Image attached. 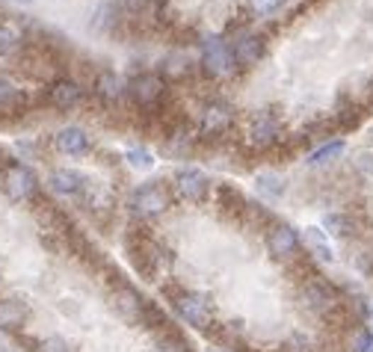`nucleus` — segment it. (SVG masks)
I'll use <instances>...</instances> for the list:
<instances>
[{
    "instance_id": "obj_1",
    "label": "nucleus",
    "mask_w": 373,
    "mask_h": 352,
    "mask_svg": "<svg viewBox=\"0 0 373 352\" xmlns=\"http://www.w3.org/2000/svg\"><path fill=\"white\" fill-rule=\"evenodd\" d=\"M128 98H130L133 104L140 107V113H143V110L160 107L163 101L172 98V92H169V83H166L160 74L143 72V74H133V77L128 80Z\"/></svg>"
},
{
    "instance_id": "obj_2",
    "label": "nucleus",
    "mask_w": 373,
    "mask_h": 352,
    "mask_svg": "<svg viewBox=\"0 0 373 352\" xmlns=\"http://www.w3.org/2000/svg\"><path fill=\"white\" fill-rule=\"evenodd\" d=\"M199 69H201V74L211 77V80L231 74V72L237 69V65H234V54H231V42H226L223 36H208V39H201Z\"/></svg>"
},
{
    "instance_id": "obj_3",
    "label": "nucleus",
    "mask_w": 373,
    "mask_h": 352,
    "mask_svg": "<svg viewBox=\"0 0 373 352\" xmlns=\"http://www.w3.org/2000/svg\"><path fill=\"white\" fill-rule=\"evenodd\" d=\"M234 125V110L228 101L223 98H211L205 110H201V122H199V137L201 140H223L228 137V130Z\"/></svg>"
},
{
    "instance_id": "obj_4",
    "label": "nucleus",
    "mask_w": 373,
    "mask_h": 352,
    "mask_svg": "<svg viewBox=\"0 0 373 352\" xmlns=\"http://www.w3.org/2000/svg\"><path fill=\"white\" fill-rule=\"evenodd\" d=\"M175 311L184 323H190L193 329L208 331L213 326V305L205 293H178L175 296Z\"/></svg>"
},
{
    "instance_id": "obj_5",
    "label": "nucleus",
    "mask_w": 373,
    "mask_h": 352,
    "mask_svg": "<svg viewBox=\"0 0 373 352\" xmlns=\"http://www.w3.org/2000/svg\"><path fill=\"white\" fill-rule=\"evenodd\" d=\"M130 208H133V213H140V216H160V213H166L169 210V190H166V183L163 181L143 183V187L133 193Z\"/></svg>"
},
{
    "instance_id": "obj_6",
    "label": "nucleus",
    "mask_w": 373,
    "mask_h": 352,
    "mask_svg": "<svg viewBox=\"0 0 373 352\" xmlns=\"http://www.w3.org/2000/svg\"><path fill=\"white\" fill-rule=\"evenodd\" d=\"M231 54H234V65L237 69H255L258 59L267 54V36L264 33H240V36H234L231 42Z\"/></svg>"
},
{
    "instance_id": "obj_7",
    "label": "nucleus",
    "mask_w": 373,
    "mask_h": 352,
    "mask_svg": "<svg viewBox=\"0 0 373 352\" xmlns=\"http://www.w3.org/2000/svg\"><path fill=\"white\" fill-rule=\"evenodd\" d=\"M128 251H130V258H133V266H137V273H143L145 278H155L157 270H160V263H163V251L155 240H148V237H130L128 240Z\"/></svg>"
},
{
    "instance_id": "obj_8",
    "label": "nucleus",
    "mask_w": 373,
    "mask_h": 352,
    "mask_svg": "<svg viewBox=\"0 0 373 352\" xmlns=\"http://www.w3.org/2000/svg\"><path fill=\"white\" fill-rule=\"evenodd\" d=\"M175 190L184 201H190V205H201V201L208 198L211 193V181L208 175L196 169V166H184V169L175 172Z\"/></svg>"
},
{
    "instance_id": "obj_9",
    "label": "nucleus",
    "mask_w": 373,
    "mask_h": 352,
    "mask_svg": "<svg viewBox=\"0 0 373 352\" xmlns=\"http://www.w3.org/2000/svg\"><path fill=\"white\" fill-rule=\"evenodd\" d=\"M4 190H6L9 198H15V201H27V198L36 195L39 178H36V172H33L30 166L12 163V166H6V172H4Z\"/></svg>"
},
{
    "instance_id": "obj_10",
    "label": "nucleus",
    "mask_w": 373,
    "mask_h": 352,
    "mask_svg": "<svg viewBox=\"0 0 373 352\" xmlns=\"http://www.w3.org/2000/svg\"><path fill=\"white\" fill-rule=\"evenodd\" d=\"M110 308L122 317L125 323H143V311H145V299L130 288V284H116L110 293Z\"/></svg>"
},
{
    "instance_id": "obj_11",
    "label": "nucleus",
    "mask_w": 373,
    "mask_h": 352,
    "mask_svg": "<svg viewBox=\"0 0 373 352\" xmlns=\"http://www.w3.org/2000/svg\"><path fill=\"white\" fill-rule=\"evenodd\" d=\"M92 92L95 98L101 101V104H107V107H116L118 101H122L128 95V83L118 77L113 69H101L92 80Z\"/></svg>"
},
{
    "instance_id": "obj_12",
    "label": "nucleus",
    "mask_w": 373,
    "mask_h": 352,
    "mask_svg": "<svg viewBox=\"0 0 373 352\" xmlns=\"http://www.w3.org/2000/svg\"><path fill=\"white\" fill-rule=\"evenodd\" d=\"M267 251L279 261H291L296 251H299V234L291 225H273L267 234Z\"/></svg>"
},
{
    "instance_id": "obj_13",
    "label": "nucleus",
    "mask_w": 373,
    "mask_h": 352,
    "mask_svg": "<svg viewBox=\"0 0 373 352\" xmlns=\"http://www.w3.org/2000/svg\"><path fill=\"white\" fill-rule=\"evenodd\" d=\"M48 101H50V107L69 113V110H74L83 101V86H80L77 80H72V77H57L48 86Z\"/></svg>"
},
{
    "instance_id": "obj_14",
    "label": "nucleus",
    "mask_w": 373,
    "mask_h": 352,
    "mask_svg": "<svg viewBox=\"0 0 373 352\" xmlns=\"http://www.w3.org/2000/svg\"><path fill=\"white\" fill-rule=\"evenodd\" d=\"M299 299H302V305L308 308V311H317V314H332L335 308H338V299H335V290L329 288V284H323V281H308L302 288V293H299Z\"/></svg>"
},
{
    "instance_id": "obj_15",
    "label": "nucleus",
    "mask_w": 373,
    "mask_h": 352,
    "mask_svg": "<svg viewBox=\"0 0 373 352\" xmlns=\"http://www.w3.org/2000/svg\"><path fill=\"white\" fill-rule=\"evenodd\" d=\"M279 140H282L279 119H276V115H269V113H258L255 119H252V125H249V142L264 151V148H273Z\"/></svg>"
},
{
    "instance_id": "obj_16",
    "label": "nucleus",
    "mask_w": 373,
    "mask_h": 352,
    "mask_svg": "<svg viewBox=\"0 0 373 352\" xmlns=\"http://www.w3.org/2000/svg\"><path fill=\"white\" fill-rule=\"evenodd\" d=\"M54 145H57V151H62V154H69V157H83L92 151V142L83 127H62L54 137Z\"/></svg>"
},
{
    "instance_id": "obj_17",
    "label": "nucleus",
    "mask_w": 373,
    "mask_h": 352,
    "mask_svg": "<svg viewBox=\"0 0 373 352\" xmlns=\"http://www.w3.org/2000/svg\"><path fill=\"white\" fill-rule=\"evenodd\" d=\"M48 183H50V190L60 193V195H80L89 187L87 175H80L77 169H54L48 178Z\"/></svg>"
},
{
    "instance_id": "obj_18",
    "label": "nucleus",
    "mask_w": 373,
    "mask_h": 352,
    "mask_svg": "<svg viewBox=\"0 0 373 352\" xmlns=\"http://www.w3.org/2000/svg\"><path fill=\"white\" fill-rule=\"evenodd\" d=\"M122 6H116V4H101L98 6V12H95V18H92V30L95 33H116L118 27L125 24V18H122Z\"/></svg>"
},
{
    "instance_id": "obj_19",
    "label": "nucleus",
    "mask_w": 373,
    "mask_h": 352,
    "mask_svg": "<svg viewBox=\"0 0 373 352\" xmlns=\"http://www.w3.org/2000/svg\"><path fill=\"white\" fill-rule=\"evenodd\" d=\"M193 72V59H190V54L186 50H172L166 59H163V72H160V77L163 80H181V77H186Z\"/></svg>"
},
{
    "instance_id": "obj_20",
    "label": "nucleus",
    "mask_w": 373,
    "mask_h": 352,
    "mask_svg": "<svg viewBox=\"0 0 373 352\" xmlns=\"http://www.w3.org/2000/svg\"><path fill=\"white\" fill-rule=\"evenodd\" d=\"M302 243H305V249H308L317 261H326V263L335 261V251H332V246H329V240H326V234L320 231V228H305Z\"/></svg>"
},
{
    "instance_id": "obj_21",
    "label": "nucleus",
    "mask_w": 373,
    "mask_h": 352,
    "mask_svg": "<svg viewBox=\"0 0 373 352\" xmlns=\"http://www.w3.org/2000/svg\"><path fill=\"white\" fill-rule=\"evenodd\" d=\"M27 320V308L15 299H0V329H21Z\"/></svg>"
},
{
    "instance_id": "obj_22",
    "label": "nucleus",
    "mask_w": 373,
    "mask_h": 352,
    "mask_svg": "<svg viewBox=\"0 0 373 352\" xmlns=\"http://www.w3.org/2000/svg\"><path fill=\"white\" fill-rule=\"evenodd\" d=\"M255 190H258V195L267 198V201H279V198L284 195V181H282V175H276V172H261V175L255 178Z\"/></svg>"
},
{
    "instance_id": "obj_23",
    "label": "nucleus",
    "mask_w": 373,
    "mask_h": 352,
    "mask_svg": "<svg viewBox=\"0 0 373 352\" xmlns=\"http://www.w3.org/2000/svg\"><path fill=\"white\" fill-rule=\"evenodd\" d=\"M18 107H24V92L12 80L0 77V113H12Z\"/></svg>"
},
{
    "instance_id": "obj_24",
    "label": "nucleus",
    "mask_w": 373,
    "mask_h": 352,
    "mask_svg": "<svg viewBox=\"0 0 373 352\" xmlns=\"http://www.w3.org/2000/svg\"><path fill=\"white\" fill-rule=\"evenodd\" d=\"M24 45V36L9 24H0V57H12Z\"/></svg>"
},
{
    "instance_id": "obj_25",
    "label": "nucleus",
    "mask_w": 373,
    "mask_h": 352,
    "mask_svg": "<svg viewBox=\"0 0 373 352\" xmlns=\"http://www.w3.org/2000/svg\"><path fill=\"white\" fill-rule=\"evenodd\" d=\"M341 154H344V140H335V142H326L323 148H317L314 154L308 157V163H311V166H323V163L338 160Z\"/></svg>"
},
{
    "instance_id": "obj_26",
    "label": "nucleus",
    "mask_w": 373,
    "mask_h": 352,
    "mask_svg": "<svg viewBox=\"0 0 373 352\" xmlns=\"http://www.w3.org/2000/svg\"><path fill=\"white\" fill-rule=\"evenodd\" d=\"M122 12L128 15V21H140L155 12V0H122Z\"/></svg>"
},
{
    "instance_id": "obj_27",
    "label": "nucleus",
    "mask_w": 373,
    "mask_h": 352,
    "mask_svg": "<svg viewBox=\"0 0 373 352\" xmlns=\"http://www.w3.org/2000/svg\"><path fill=\"white\" fill-rule=\"evenodd\" d=\"M323 228L338 234V237H350V234H352V222H350V216H344V213H326L323 216Z\"/></svg>"
},
{
    "instance_id": "obj_28",
    "label": "nucleus",
    "mask_w": 373,
    "mask_h": 352,
    "mask_svg": "<svg viewBox=\"0 0 373 352\" xmlns=\"http://www.w3.org/2000/svg\"><path fill=\"white\" fill-rule=\"evenodd\" d=\"M157 349H160V352H190V344H186L178 331L163 329L160 341H157Z\"/></svg>"
},
{
    "instance_id": "obj_29",
    "label": "nucleus",
    "mask_w": 373,
    "mask_h": 352,
    "mask_svg": "<svg viewBox=\"0 0 373 352\" xmlns=\"http://www.w3.org/2000/svg\"><path fill=\"white\" fill-rule=\"evenodd\" d=\"M125 157L133 169H140V172H148L151 166H155V157H151V151H145V148H130V151H125Z\"/></svg>"
},
{
    "instance_id": "obj_30",
    "label": "nucleus",
    "mask_w": 373,
    "mask_h": 352,
    "mask_svg": "<svg viewBox=\"0 0 373 352\" xmlns=\"http://www.w3.org/2000/svg\"><path fill=\"white\" fill-rule=\"evenodd\" d=\"M219 205H223V208H234L237 213H243V210H246L243 195L237 193V190H231L228 183H223V187H219Z\"/></svg>"
},
{
    "instance_id": "obj_31",
    "label": "nucleus",
    "mask_w": 373,
    "mask_h": 352,
    "mask_svg": "<svg viewBox=\"0 0 373 352\" xmlns=\"http://www.w3.org/2000/svg\"><path fill=\"white\" fill-rule=\"evenodd\" d=\"M284 6V0H249V12L255 18H264V15H276Z\"/></svg>"
},
{
    "instance_id": "obj_32",
    "label": "nucleus",
    "mask_w": 373,
    "mask_h": 352,
    "mask_svg": "<svg viewBox=\"0 0 373 352\" xmlns=\"http://www.w3.org/2000/svg\"><path fill=\"white\" fill-rule=\"evenodd\" d=\"M39 352H72V349H69V344H65L62 338H45L39 344Z\"/></svg>"
},
{
    "instance_id": "obj_33",
    "label": "nucleus",
    "mask_w": 373,
    "mask_h": 352,
    "mask_svg": "<svg viewBox=\"0 0 373 352\" xmlns=\"http://www.w3.org/2000/svg\"><path fill=\"white\" fill-rule=\"evenodd\" d=\"M359 352H373V338H370V331H362V334H359Z\"/></svg>"
},
{
    "instance_id": "obj_34",
    "label": "nucleus",
    "mask_w": 373,
    "mask_h": 352,
    "mask_svg": "<svg viewBox=\"0 0 373 352\" xmlns=\"http://www.w3.org/2000/svg\"><path fill=\"white\" fill-rule=\"evenodd\" d=\"M359 169H364V172H373V154H370V151H364V154H359Z\"/></svg>"
},
{
    "instance_id": "obj_35",
    "label": "nucleus",
    "mask_w": 373,
    "mask_h": 352,
    "mask_svg": "<svg viewBox=\"0 0 373 352\" xmlns=\"http://www.w3.org/2000/svg\"><path fill=\"white\" fill-rule=\"evenodd\" d=\"M15 4H24L27 6V4H33V0H15Z\"/></svg>"
},
{
    "instance_id": "obj_36",
    "label": "nucleus",
    "mask_w": 373,
    "mask_h": 352,
    "mask_svg": "<svg viewBox=\"0 0 373 352\" xmlns=\"http://www.w3.org/2000/svg\"><path fill=\"white\" fill-rule=\"evenodd\" d=\"M370 314H373V308H370Z\"/></svg>"
}]
</instances>
